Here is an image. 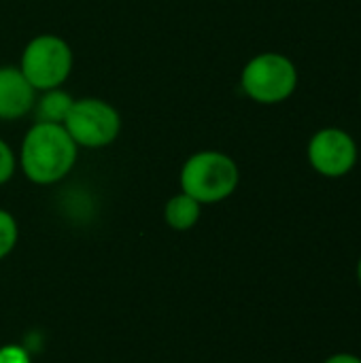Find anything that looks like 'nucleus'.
I'll return each instance as SVG.
<instances>
[{
    "instance_id": "nucleus-8",
    "label": "nucleus",
    "mask_w": 361,
    "mask_h": 363,
    "mask_svg": "<svg viewBox=\"0 0 361 363\" xmlns=\"http://www.w3.org/2000/svg\"><path fill=\"white\" fill-rule=\"evenodd\" d=\"M200 215H202V204L183 191L172 196L164 206V221L168 228L177 232L191 230L200 221Z\"/></svg>"
},
{
    "instance_id": "nucleus-9",
    "label": "nucleus",
    "mask_w": 361,
    "mask_h": 363,
    "mask_svg": "<svg viewBox=\"0 0 361 363\" xmlns=\"http://www.w3.org/2000/svg\"><path fill=\"white\" fill-rule=\"evenodd\" d=\"M74 98L64 91L62 87L40 91V98H36L34 108L36 111V121H47V123H64Z\"/></svg>"
},
{
    "instance_id": "nucleus-7",
    "label": "nucleus",
    "mask_w": 361,
    "mask_h": 363,
    "mask_svg": "<svg viewBox=\"0 0 361 363\" xmlns=\"http://www.w3.org/2000/svg\"><path fill=\"white\" fill-rule=\"evenodd\" d=\"M36 89L28 83L19 66L0 68V119L15 121L26 117L36 102Z\"/></svg>"
},
{
    "instance_id": "nucleus-14",
    "label": "nucleus",
    "mask_w": 361,
    "mask_h": 363,
    "mask_svg": "<svg viewBox=\"0 0 361 363\" xmlns=\"http://www.w3.org/2000/svg\"><path fill=\"white\" fill-rule=\"evenodd\" d=\"M357 283H360V287H361V255H360V259H357Z\"/></svg>"
},
{
    "instance_id": "nucleus-4",
    "label": "nucleus",
    "mask_w": 361,
    "mask_h": 363,
    "mask_svg": "<svg viewBox=\"0 0 361 363\" xmlns=\"http://www.w3.org/2000/svg\"><path fill=\"white\" fill-rule=\"evenodd\" d=\"M72 64L74 55L66 38L57 34H38L23 47L19 70L36 91H47L66 83Z\"/></svg>"
},
{
    "instance_id": "nucleus-13",
    "label": "nucleus",
    "mask_w": 361,
    "mask_h": 363,
    "mask_svg": "<svg viewBox=\"0 0 361 363\" xmlns=\"http://www.w3.org/2000/svg\"><path fill=\"white\" fill-rule=\"evenodd\" d=\"M323 363H361V357L351 355V353H334V355H330Z\"/></svg>"
},
{
    "instance_id": "nucleus-6",
    "label": "nucleus",
    "mask_w": 361,
    "mask_h": 363,
    "mask_svg": "<svg viewBox=\"0 0 361 363\" xmlns=\"http://www.w3.org/2000/svg\"><path fill=\"white\" fill-rule=\"evenodd\" d=\"M306 160L317 174L326 179H343L357 166L360 147L347 130L330 125L311 136Z\"/></svg>"
},
{
    "instance_id": "nucleus-10",
    "label": "nucleus",
    "mask_w": 361,
    "mask_h": 363,
    "mask_svg": "<svg viewBox=\"0 0 361 363\" xmlns=\"http://www.w3.org/2000/svg\"><path fill=\"white\" fill-rule=\"evenodd\" d=\"M19 240V228H17V221L15 217L0 208V259H4L17 245Z\"/></svg>"
},
{
    "instance_id": "nucleus-5",
    "label": "nucleus",
    "mask_w": 361,
    "mask_h": 363,
    "mask_svg": "<svg viewBox=\"0 0 361 363\" xmlns=\"http://www.w3.org/2000/svg\"><path fill=\"white\" fill-rule=\"evenodd\" d=\"M62 125L77 147L102 149L121 134V115L102 98H79L72 102Z\"/></svg>"
},
{
    "instance_id": "nucleus-11",
    "label": "nucleus",
    "mask_w": 361,
    "mask_h": 363,
    "mask_svg": "<svg viewBox=\"0 0 361 363\" xmlns=\"http://www.w3.org/2000/svg\"><path fill=\"white\" fill-rule=\"evenodd\" d=\"M15 170H17V155L9 147V143H4L0 138V185L9 183L13 179Z\"/></svg>"
},
{
    "instance_id": "nucleus-12",
    "label": "nucleus",
    "mask_w": 361,
    "mask_h": 363,
    "mask_svg": "<svg viewBox=\"0 0 361 363\" xmlns=\"http://www.w3.org/2000/svg\"><path fill=\"white\" fill-rule=\"evenodd\" d=\"M0 363H32V359L23 347L4 345V347H0Z\"/></svg>"
},
{
    "instance_id": "nucleus-15",
    "label": "nucleus",
    "mask_w": 361,
    "mask_h": 363,
    "mask_svg": "<svg viewBox=\"0 0 361 363\" xmlns=\"http://www.w3.org/2000/svg\"><path fill=\"white\" fill-rule=\"evenodd\" d=\"M360 106H361V91H360Z\"/></svg>"
},
{
    "instance_id": "nucleus-2",
    "label": "nucleus",
    "mask_w": 361,
    "mask_h": 363,
    "mask_svg": "<svg viewBox=\"0 0 361 363\" xmlns=\"http://www.w3.org/2000/svg\"><path fill=\"white\" fill-rule=\"evenodd\" d=\"M181 191L204 204H217L228 200L238 183L240 170L234 157L223 151H198L189 155L179 174Z\"/></svg>"
},
{
    "instance_id": "nucleus-3",
    "label": "nucleus",
    "mask_w": 361,
    "mask_h": 363,
    "mask_svg": "<svg viewBox=\"0 0 361 363\" xmlns=\"http://www.w3.org/2000/svg\"><path fill=\"white\" fill-rule=\"evenodd\" d=\"M300 74L291 57L279 51L253 55L240 72V89L257 104L272 106L289 100L298 89Z\"/></svg>"
},
{
    "instance_id": "nucleus-1",
    "label": "nucleus",
    "mask_w": 361,
    "mask_h": 363,
    "mask_svg": "<svg viewBox=\"0 0 361 363\" xmlns=\"http://www.w3.org/2000/svg\"><path fill=\"white\" fill-rule=\"evenodd\" d=\"M79 157V147L62 123L36 121L23 136L19 168L34 185H53L66 179Z\"/></svg>"
}]
</instances>
